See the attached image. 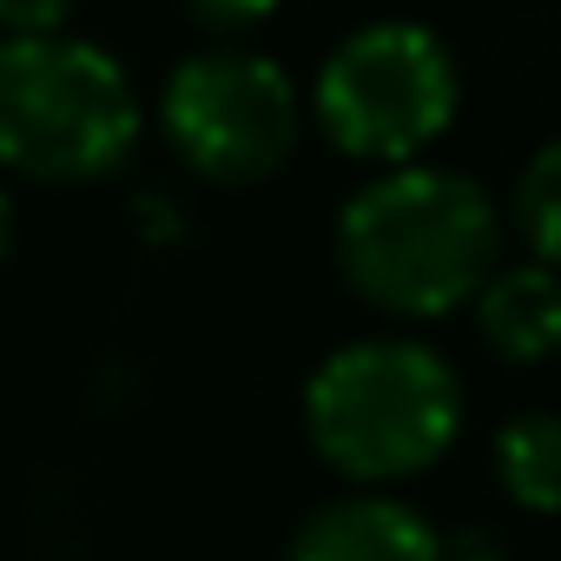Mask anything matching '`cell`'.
<instances>
[{
	"label": "cell",
	"mask_w": 561,
	"mask_h": 561,
	"mask_svg": "<svg viewBox=\"0 0 561 561\" xmlns=\"http://www.w3.org/2000/svg\"><path fill=\"white\" fill-rule=\"evenodd\" d=\"M476 337L502 364H548L561 357V271L548 264H495V277L476 291Z\"/></svg>",
	"instance_id": "7"
},
{
	"label": "cell",
	"mask_w": 561,
	"mask_h": 561,
	"mask_svg": "<svg viewBox=\"0 0 561 561\" xmlns=\"http://www.w3.org/2000/svg\"><path fill=\"white\" fill-rule=\"evenodd\" d=\"M80 0H0V34L8 41H41V34H60L73 21Z\"/></svg>",
	"instance_id": "11"
},
{
	"label": "cell",
	"mask_w": 561,
	"mask_h": 561,
	"mask_svg": "<svg viewBox=\"0 0 561 561\" xmlns=\"http://www.w3.org/2000/svg\"><path fill=\"white\" fill-rule=\"evenodd\" d=\"M139 93L126 67L73 34L0 41V165L34 185L113 179L139 146Z\"/></svg>",
	"instance_id": "3"
},
{
	"label": "cell",
	"mask_w": 561,
	"mask_h": 561,
	"mask_svg": "<svg viewBox=\"0 0 561 561\" xmlns=\"http://www.w3.org/2000/svg\"><path fill=\"white\" fill-rule=\"evenodd\" d=\"M462 106V73L443 34L423 21H370L344 34L311 87V119L344 159L364 165H416Z\"/></svg>",
	"instance_id": "4"
},
{
	"label": "cell",
	"mask_w": 561,
	"mask_h": 561,
	"mask_svg": "<svg viewBox=\"0 0 561 561\" xmlns=\"http://www.w3.org/2000/svg\"><path fill=\"white\" fill-rule=\"evenodd\" d=\"M179 8L205 27V34H251V27H264L271 14H277V0H179Z\"/></svg>",
	"instance_id": "10"
},
{
	"label": "cell",
	"mask_w": 561,
	"mask_h": 561,
	"mask_svg": "<svg viewBox=\"0 0 561 561\" xmlns=\"http://www.w3.org/2000/svg\"><path fill=\"white\" fill-rule=\"evenodd\" d=\"M277 561H443V528L383 489H344L318 502Z\"/></svg>",
	"instance_id": "6"
},
{
	"label": "cell",
	"mask_w": 561,
	"mask_h": 561,
	"mask_svg": "<svg viewBox=\"0 0 561 561\" xmlns=\"http://www.w3.org/2000/svg\"><path fill=\"white\" fill-rule=\"evenodd\" d=\"M8 244H14V205H8V192H0V264H8Z\"/></svg>",
	"instance_id": "13"
},
{
	"label": "cell",
	"mask_w": 561,
	"mask_h": 561,
	"mask_svg": "<svg viewBox=\"0 0 561 561\" xmlns=\"http://www.w3.org/2000/svg\"><path fill=\"white\" fill-rule=\"evenodd\" d=\"M443 561H508V541L495 528H456L443 535Z\"/></svg>",
	"instance_id": "12"
},
{
	"label": "cell",
	"mask_w": 561,
	"mask_h": 561,
	"mask_svg": "<svg viewBox=\"0 0 561 561\" xmlns=\"http://www.w3.org/2000/svg\"><path fill=\"white\" fill-rule=\"evenodd\" d=\"M469 397L443 351L416 337H357L305 383V443L351 489H397L430 476L462 436Z\"/></svg>",
	"instance_id": "2"
},
{
	"label": "cell",
	"mask_w": 561,
	"mask_h": 561,
	"mask_svg": "<svg viewBox=\"0 0 561 561\" xmlns=\"http://www.w3.org/2000/svg\"><path fill=\"white\" fill-rule=\"evenodd\" d=\"M331 257L357 305L403 324H436L476 305V291L495 277L502 211L469 172L416 159V165L377 172L364 192L344 198Z\"/></svg>",
	"instance_id": "1"
},
{
	"label": "cell",
	"mask_w": 561,
	"mask_h": 561,
	"mask_svg": "<svg viewBox=\"0 0 561 561\" xmlns=\"http://www.w3.org/2000/svg\"><path fill=\"white\" fill-rule=\"evenodd\" d=\"M159 126L205 185H257L291 165L305 139V100L277 60L251 47H205L165 73Z\"/></svg>",
	"instance_id": "5"
},
{
	"label": "cell",
	"mask_w": 561,
	"mask_h": 561,
	"mask_svg": "<svg viewBox=\"0 0 561 561\" xmlns=\"http://www.w3.org/2000/svg\"><path fill=\"white\" fill-rule=\"evenodd\" d=\"M495 489L522 515H561V410H522L489 443Z\"/></svg>",
	"instance_id": "8"
},
{
	"label": "cell",
	"mask_w": 561,
	"mask_h": 561,
	"mask_svg": "<svg viewBox=\"0 0 561 561\" xmlns=\"http://www.w3.org/2000/svg\"><path fill=\"white\" fill-rule=\"evenodd\" d=\"M508 225H515V238L528 244L535 264L561 271V139H548V146L515 172Z\"/></svg>",
	"instance_id": "9"
}]
</instances>
